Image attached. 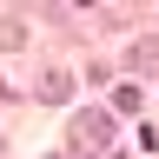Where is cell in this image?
Here are the masks:
<instances>
[{"label":"cell","mask_w":159,"mask_h":159,"mask_svg":"<svg viewBox=\"0 0 159 159\" xmlns=\"http://www.w3.org/2000/svg\"><path fill=\"white\" fill-rule=\"evenodd\" d=\"M73 146H113V113H80L73 119Z\"/></svg>","instance_id":"6da1fadb"},{"label":"cell","mask_w":159,"mask_h":159,"mask_svg":"<svg viewBox=\"0 0 159 159\" xmlns=\"http://www.w3.org/2000/svg\"><path fill=\"white\" fill-rule=\"evenodd\" d=\"M40 99H47V106H66L73 99V73H47L40 80Z\"/></svg>","instance_id":"7a4b0ae2"},{"label":"cell","mask_w":159,"mask_h":159,"mask_svg":"<svg viewBox=\"0 0 159 159\" xmlns=\"http://www.w3.org/2000/svg\"><path fill=\"white\" fill-rule=\"evenodd\" d=\"M159 66V40H139V47H133V73H152Z\"/></svg>","instance_id":"3957f363"},{"label":"cell","mask_w":159,"mask_h":159,"mask_svg":"<svg viewBox=\"0 0 159 159\" xmlns=\"http://www.w3.org/2000/svg\"><path fill=\"white\" fill-rule=\"evenodd\" d=\"M0 47H27V27H20V20L7 13V20H0Z\"/></svg>","instance_id":"277c9868"},{"label":"cell","mask_w":159,"mask_h":159,"mask_svg":"<svg viewBox=\"0 0 159 159\" xmlns=\"http://www.w3.org/2000/svg\"><path fill=\"white\" fill-rule=\"evenodd\" d=\"M113 106H119V113H139V86H133V80H126V86L113 93Z\"/></svg>","instance_id":"5b68a950"},{"label":"cell","mask_w":159,"mask_h":159,"mask_svg":"<svg viewBox=\"0 0 159 159\" xmlns=\"http://www.w3.org/2000/svg\"><path fill=\"white\" fill-rule=\"evenodd\" d=\"M0 152H7V139H0Z\"/></svg>","instance_id":"8992f818"}]
</instances>
